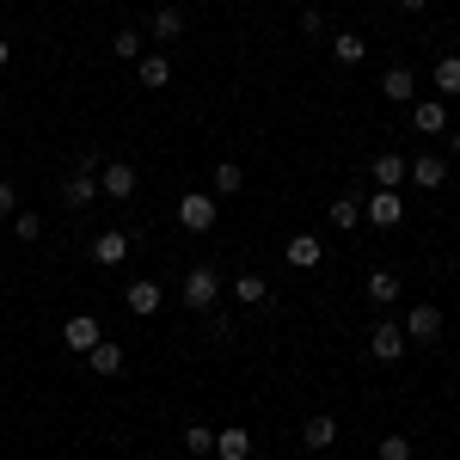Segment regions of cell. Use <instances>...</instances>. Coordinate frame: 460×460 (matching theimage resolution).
Returning a JSON list of instances; mask_svg holds the SVG:
<instances>
[{"label":"cell","instance_id":"1","mask_svg":"<svg viewBox=\"0 0 460 460\" xmlns=\"http://www.w3.org/2000/svg\"><path fill=\"white\" fill-rule=\"evenodd\" d=\"M178 301H184L190 314H209L215 301H221V277H215L209 264H197V270H190V277L178 283Z\"/></svg>","mask_w":460,"mask_h":460},{"label":"cell","instance_id":"2","mask_svg":"<svg viewBox=\"0 0 460 460\" xmlns=\"http://www.w3.org/2000/svg\"><path fill=\"white\" fill-rule=\"evenodd\" d=\"M399 325H405V344H442V307L436 301H418Z\"/></svg>","mask_w":460,"mask_h":460},{"label":"cell","instance_id":"3","mask_svg":"<svg viewBox=\"0 0 460 460\" xmlns=\"http://www.w3.org/2000/svg\"><path fill=\"white\" fill-rule=\"evenodd\" d=\"M405 350H411V344H405V325H399V319H375V325H368V356H375V362H399Z\"/></svg>","mask_w":460,"mask_h":460},{"label":"cell","instance_id":"4","mask_svg":"<svg viewBox=\"0 0 460 460\" xmlns=\"http://www.w3.org/2000/svg\"><path fill=\"white\" fill-rule=\"evenodd\" d=\"M136 184H142V178H136L129 160H105V166H99V197H111V203H129Z\"/></svg>","mask_w":460,"mask_h":460},{"label":"cell","instance_id":"5","mask_svg":"<svg viewBox=\"0 0 460 460\" xmlns=\"http://www.w3.org/2000/svg\"><path fill=\"white\" fill-rule=\"evenodd\" d=\"M215 197L209 190H184V197H178V221H184V227H190V234H209L215 227Z\"/></svg>","mask_w":460,"mask_h":460},{"label":"cell","instance_id":"6","mask_svg":"<svg viewBox=\"0 0 460 460\" xmlns=\"http://www.w3.org/2000/svg\"><path fill=\"white\" fill-rule=\"evenodd\" d=\"M362 221H368V227H399V221H405V197H399V190H375V197L362 203Z\"/></svg>","mask_w":460,"mask_h":460},{"label":"cell","instance_id":"7","mask_svg":"<svg viewBox=\"0 0 460 460\" xmlns=\"http://www.w3.org/2000/svg\"><path fill=\"white\" fill-rule=\"evenodd\" d=\"M283 258H288V270H319L325 264V240L319 234H295L283 246Z\"/></svg>","mask_w":460,"mask_h":460},{"label":"cell","instance_id":"8","mask_svg":"<svg viewBox=\"0 0 460 460\" xmlns=\"http://www.w3.org/2000/svg\"><path fill=\"white\" fill-rule=\"evenodd\" d=\"M411 129L418 136H448V99H418L411 105Z\"/></svg>","mask_w":460,"mask_h":460},{"label":"cell","instance_id":"9","mask_svg":"<svg viewBox=\"0 0 460 460\" xmlns=\"http://www.w3.org/2000/svg\"><path fill=\"white\" fill-rule=\"evenodd\" d=\"M368 172H375V190H399V184L411 178V160L387 147V154H375V166H368Z\"/></svg>","mask_w":460,"mask_h":460},{"label":"cell","instance_id":"10","mask_svg":"<svg viewBox=\"0 0 460 460\" xmlns=\"http://www.w3.org/2000/svg\"><path fill=\"white\" fill-rule=\"evenodd\" d=\"M381 99H387V105H418V74L411 68H387L381 74Z\"/></svg>","mask_w":460,"mask_h":460},{"label":"cell","instance_id":"11","mask_svg":"<svg viewBox=\"0 0 460 460\" xmlns=\"http://www.w3.org/2000/svg\"><path fill=\"white\" fill-rule=\"evenodd\" d=\"M99 203V172H68L62 178V209H86Z\"/></svg>","mask_w":460,"mask_h":460},{"label":"cell","instance_id":"12","mask_svg":"<svg viewBox=\"0 0 460 460\" xmlns=\"http://www.w3.org/2000/svg\"><path fill=\"white\" fill-rule=\"evenodd\" d=\"M227 295H234L240 307H264V301H270V277H258V270H240V277L227 283Z\"/></svg>","mask_w":460,"mask_h":460},{"label":"cell","instance_id":"13","mask_svg":"<svg viewBox=\"0 0 460 460\" xmlns=\"http://www.w3.org/2000/svg\"><path fill=\"white\" fill-rule=\"evenodd\" d=\"M99 338H105V332H99V319H93V314H74L68 325H62V344H68V350H80V356L93 350Z\"/></svg>","mask_w":460,"mask_h":460},{"label":"cell","instance_id":"14","mask_svg":"<svg viewBox=\"0 0 460 460\" xmlns=\"http://www.w3.org/2000/svg\"><path fill=\"white\" fill-rule=\"evenodd\" d=\"M123 301H129V314L154 319L160 307H166V288H160V283H129V288H123Z\"/></svg>","mask_w":460,"mask_h":460},{"label":"cell","instance_id":"15","mask_svg":"<svg viewBox=\"0 0 460 460\" xmlns=\"http://www.w3.org/2000/svg\"><path fill=\"white\" fill-rule=\"evenodd\" d=\"M411 184H424V190H442V184H448V166H442V154H418V160H411Z\"/></svg>","mask_w":460,"mask_h":460},{"label":"cell","instance_id":"16","mask_svg":"<svg viewBox=\"0 0 460 460\" xmlns=\"http://www.w3.org/2000/svg\"><path fill=\"white\" fill-rule=\"evenodd\" d=\"M123 258H129V234H99V240H93V264L117 270Z\"/></svg>","mask_w":460,"mask_h":460},{"label":"cell","instance_id":"17","mask_svg":"<svg viewBox=\"0 0 460 460\" xmlns=\"http://www.w3.org/2000/svg\"><path fill=\"white\" fill-rule=\"evenodd\" d=\"M301 442H307V448H332V442H338V418H332V411H314V418L301 424Z\"/></svg>","mask_w":460,"mask_h":460},{"label":"cell","instance_id":"18","mask_svg":"<svg viewBox=\"0 0 460 460\" xmlns=\"http://www.w3.org/2000/svg\"><path fill=\"white\" fill-rule=\"evenodd\" d=\"M86 362H93V375H123V344H111V338H99V344L86 350Z\"/></svg>","mask_w":460,"mask_h":460},{"label":"cell","instance_id":"19","mask_svg":"<svg viewBox=\"0 0 460 460\" xmlns=\"http://www.w3.org/2000/svg\"><path fill=\"white\" fill-rule=\"evenodd\" d=\"M215 455L221 460H252V436L246 429H215Z\"/></svg>","mask_w":460,"mask_h":460},{"label":"cell","instance_id":"20","mask_svg":"<svg viewBox=\"0 0 460 460\" xmlns=\"http://www.w3.org/2000/svg\"><path fill=\"white\" fill-rule=\"evenodd\" d=\"M136 74H142V86H147V93L172 86V62H166V56H142V62H136Z\"/></svg>","mask_w":460,"mask_h":460},{"label":"cell","instance_id":"21","mask_svg":"<svg viewBox=\"0 0 460 460\" xmlns=\"http://www.w3.org/2000/svg\"><path fill=\"white\" fill-rule=\"evenodd\" d=\"M368 301H375V307H393V301H399V277H393V270H368Z\"/></svg>","mask_w":460,"mask_h":460},{"label":"cell","instance_id":"22","mask_svg":"<svg viewBox=\"0 0 460 460\" xmlns=\"http://www.w3.org/2000/svg\"><path fill=\"white\" fill-rule=\"evenodd\" d=\"M332 56H338L344 68H356V62L368 56V37H356V31H338V37H332Z\"/></svg>","mask_w":460,"mask_h":460},{"label":"cell","instance_id":"23","mask_svg":"<svg viewBox=\"0 0 460 460\" xmlns=\"http://www.w3.org/2000/svg\"><path fill=\"white\" fill-rule=\"evenodd\" d=\"M13 240H19V246H37V240H43V215L19 209V215H13Z\"/></svg>","mask_w":460,"mask_h":460},{"label":"cell","instance_id":"24","mask_svg":"<svg viewBox=\"0 0 460 460\" xmlns=\"http://www.w3.org/2000/svg\"><path fill=\"white\" fill-rule=\"evenodd\" d=\"M154 37H160V43L184 37V6H160V13H154Z\"/></svg>","mask_w":460,"mask_h":460},{"label":"cell","instance_id":"25","mask_svg":"<svg viewBox=\"0 0 460 460\" xmlns=\"http://www.w3.org/2000/svg\"><path fill=\"white\" fill-rule=\"evenodd\" d=\"M436 93H442V99L460 93V56H436Z\"/></svg>","mask_w":460,"mask_h":460},{"label":"cell","instance_id":"26","mask_svg":"<svg viewBox=\"0 0 460 460\" xmlns=\"http://www.w3.org/2000/svg\"><path fill=\"white\" fill-rule=\"evenodd\" d=\"M325 221H332V227H344V234H350V227H362V203H356V197H338V203H332V209H325Z\"/></svg>","mask_w":460,"mask_h":460},{"label":"cell","instance_id":"27","mask_svg":"<svg viewBox=\"0 0 460 460\" xmlns=\"http://www.w3.org/2000/svg\"><path fill=\"white\" fill-rule=\"evenodd\" d=\"M215 197H234V190H246V172H240V166H234V160H221V166H215Z\"/></svg>","mask_w":460,"mask_h":460},{"label":"cell","instance_id":"28","mask_svg":"<svg viewBox=\"0 0 460 460\" xmlns=\"http://www.w3.org/2000/svg\"><path fill=\"white\" fill-rule=\"evenodd\" d=\"M375 460H411V436H381V448H375Z\"/></svg>","mask_w":460,"mask_h":460},{"label":"cell","instance_id":"29","mask_svg":"<svg viewBox=\"0 0 460 460\" xmlns=\"http://www.w3.org/2000/svg\"><path fill=\"white\" fill-rule=\"evenodd\" d=\"M184 448H190V455H215V429L209 424H190V429H184Z\"/></svg>","mask_w":460,"mask_h":460},{"label":"cell","instance_id":"30","mask_svg":"<svg viewBox=\"0 0 460 460\" xmlns=\"http://www.w3.org/2000/svg\"><path fill=\"white\" fill-rule=\"evenodd\" d=\"M111 49H117L123 62H142V31H117V37H111Z\"/></svg>","mask_w":460,"mask_h":460},{"label":"cell","instance_id":"31","mask_svg":"<svg viewBox=\"0 0 460 460\" xmlns=\"http://www.w3.org/2000/svg\"><path fill=\"white\" fill-rule=\"evenodd\" d=\"M13 215H19V184L0 178V221H13Z\"/></svg>","mask_w":460,"mask_h":460},{"label":"cell","instance_id":"32","mask_svg":"<svg viewBox=\"0 0 460 460\" xmlns=\"http://www.w3.org/2000/svg\"><path fill=\"white\" fill-rule=\"evenodd\" d=\"M209 338H215V344H227V338H234V319L215 314V319H209Z\"/></svg>","mask_w":460,"mask_h":460},{"label":"cell","instance_id":"33","mask_svg":"<svg viewBox=\"0 0 460 460\" xmlns=\"http://www.w3.org/2000/svg\"><path fill=\"white\" fill-rule=\"evenodd\" d=\"M319 31H325V19H319L314 6H307V13H301V37H319Z\"/></svg>","mask_w":460,"mask_h":460},{"label":"cell","instance_id":"34","mask_svg":"<svg viewBox=\"0 0 460 460\" xmlns=\"http://www.w3.org/2000/svg\"><path fill=\"white\" fill-rule=\"evenodd\" d=\"M448 154H455V160H460V129H448Z\"/></svg>","mask_w":460,"mask_h":460},{"label":"cell","instance_id":"35","mask_svg":"<svg viewBox=\"0 0 460 460\" xmlns=\"http://www.w3.org/2000/svg\"><path fill=\"white\" fill-rule=\"evenodd\" d=\"M6 62H13V43H6V37H0V68H6Z\"/></svg>","mask_w":460,"mask_h":460},{"label":"cell","instance_id":"36","mask_svg":"<svg viewBox=\"0 0 460 460\" xmlns=\"http://www.w3.org/2000/svg\"><path fill=\"white\" fill-rule=\"evenodd\" d=\"M399 6H405V13H424V6H429V0H399Z\"/></svg>","mask_w":460,"mask_h":460},{"label":"cell","instance_id":"37","mask_svg":"<svg viewBox=\"0 0 460 460\" xmlns=\"http://www.w3.org/2000/svg\"><path fill=\"white\" fill-rule=\"evenodd\" d=\"M455 111H460V93H455Z\"/></svg>","mask_w":460,"mask_h":460}]
</instances>
